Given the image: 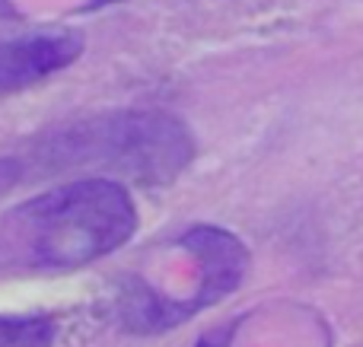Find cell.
<instances>
[{
    "label": "cell",
    "instance_id": "1",
    "mask_svg": "<svg viewBox=\"0 0 363 347\" xmlns=\"http://www.w3.org/2000/svg\"><path fill=\"white\" fill-rule=\"evenodd\" d=\"M138 229L125 185L80 178L0 214V271H67L121 249Z\"/></svg>",
    "mask_w": 363,
    "mask_h": 347
},
{
    "label": "cell",
    "instance_id": "2",
    "mask_svg": "<svg viewBox=\"0 0 363 347\" xmlns=\"http://www.w3.org/2000/svg\"><path fill=\"white\" fill-rule=\"evenodd\" d=\"M191 134L169 112H112L42 137L32 159L45 169H99L121 172L144 185H166L188 166Z\"/></svg>",
    "mask_w": 363,
    "mask_h": 347
},
{
    "label": "cell",
    "instance_id": "3",
    "mask_svg": "<svg viewBox=\"0 0 363 347\" xmlns=\"http://www.w3.org/2000/svg\"><path fill=\"white\" fill-rule=\"evenodd\" d=\"M83 55V35L74 29H35L0 35V93H16L64 70Z\"/></svg>",
    "mask_w": 363,
    "mask_h": 347
},
{
    "label": "cell",
    "instance_id": "4",
    "mask_svg": "<svg viewBox=\"0 0 363 347\" xmlns=\"http://www.w3.org/2000/svg\"><path fill=\"white\" fill-rule=\"evenodd\" d=\"M182 246L188 252H194L204 265V280H201V290L191 300V316L204 306L220 303L223 297H230L245 278V268H249V255H245L242 242L236 236L223 233L217 227H194L182 236Z\"/></svg>",
    "mask_w": 363,
    "mask_h": 347
},
{
    "label": "cell",
    "instance_id": "5",
    "mask_svg": "<svg viewBox=\"0 0 363 347\" xmlns=\"http://www.w3.org/2000/svg\"><path fill=\"white\" fill-rule=\"evenodd\" d=\"M55 335L48 316H0V347H55Z\"/></svg>",
    "mask_w": 363,
    "mask_h": 347
},
{
    "label": "cell",
    "instance_id": "6",
    "mask_svg": "<svg viewBox=\"0 0 363 347\" xmlns=\"http://www.w3.org/2000/svg\"><path fill=\"white\" fill-rule=\"evenodd\" d=\"M0 16H16V10H13L10 0H0Z\"/></svg>",
    "mask_w": 363,
    "mask_h": 347
},
{
    "label": "cell",
    "instance_id": "7",
    "mask_svg": "<svg viewBox=\"0 0 363 347\" xmlns=\"http://www.w3.org/2000/svg\"><path fill=\"white\" fill-rule=\"evenodd\" d=\"M108 4H118V0H89L86 10H99V6H108Z\"/></svg>",
    "mask_w": 363,
    "mask_h": 347
}]
</instances>
